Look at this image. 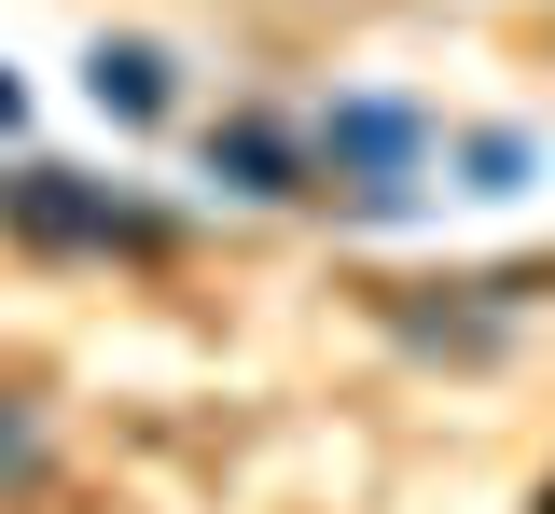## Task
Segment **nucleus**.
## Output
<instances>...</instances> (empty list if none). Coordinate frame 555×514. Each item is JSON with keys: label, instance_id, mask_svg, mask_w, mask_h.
<instances>
[{"label": "nucleus", "instance_id": "obj_1", "mask_svg": "<svg viewBox=\"0 0 555 514\" xmlns=\"http://www.w3.org/2000/svg\"><path fill=\"white\" fill-rule=\"evenodd\" d=\"M208 167H222L236 195H306V181H292V140H278V126H222V140H208Z\"/></svg>", "mask_w": 555, "mask_h": 514}, {"label": "nucleus", "instance_id": "obj_2", "mask_svg": "<svg viewBox=\"0 0 555 514\" xmlns=\"http://www.w3.org/2000/svg\"><path fill=\"white\" fill-rule=\"evenodd\" d=\"M98 98H112V112H167V56H139V42H112V56H98Z\"/></svg>", "mask_w": 555, "mask_h": 514}]
</instances>
